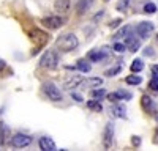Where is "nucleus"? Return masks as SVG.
I'll return each instance as SVG.
<instances>
[{
  "label": "nucleus",
  "instance_id": "f257e3e1",
  "mask_svg": "<svg viewBox=\"0 0 158 151\" xmlns=\"http://www.w3.org/2000/svg\"><path fill=\"white\" fill-rule=\"evenodd\" d=\"M56 44L62 52H71V50H74L79 46V40L74 33H65L57 38Z\"/></svg>",
  "mask_w": 158,
  "mask_h": 151
},
{
  "label": "nucleus",
  "instance_id": "f03ea898",
  "mask_svg": "<svg viewBox=\"0 0 158 151\" xmlns=\"http://www.w3.org/2000/svg\"><path fill=\"white\" fill-rule=\"evenodd\" d=\"M43 93L48 96L49 101H52V103H60V101L63 99L62 91L52 82H44L43 83Z\"/></svg>",
  "mask_w": 158,
  "mask_h": 151
},
{
  "label": "nucleus",
  "instance_id": "7ed1b4c3",
  "mask_svg": "<svg viewBox=\"0 0 158 151\" xmlns=\"http://www.w3.org/2000/svg\"><path fill=\"white\" fill-rule=\"evenodd\" d=\"M57 65H59V57L54 50H48L40 58V66L44 69H54V68H57Z\"/></svg>",
  "mask_w": 158,
  "mask_h": 151
},
{
  "label": "nucleus",
  "instance_id": "20e7f679",
  "mask_svg": "<svg viewBox=\"0 0 158 151\" xmlns=\"http://www.w3.org/2000/svg\"><path fill=\"white\" fill-rule=\"evenodd\" d=\"M10 143L15 148H25V146H29L32 143V137L27 135V134H16V135L11 137Z\"/></svg>",
  "mask_w": 158,
  "mask_h": 151
},
{
  "label": "nucleus",
  "instance_id": "39448f33",
  "mask_svg": "<svg viewBox=\"0 0 158 151\" xmlns=\"http://www.w3.org/2000/svg\"><path fill=\"white\" fill-rule=\"evenodd\" d=\"M153 29H155V25H153V22H149V21H144V22L138 24V27H136V33H138V35H139L141 38H149V36L152 35Z\"/></svg>",
  "mask_w": 158,
  "mask_h": 151
},
{
  "label": "nucleus",
  "instance_id": "423d86ee",
  "mask_svg": "<svg viewBox=\"0 0 158 151\" xmlns=\"http://www.w3.org/2000/svg\"><path fill=\"white\" fill-rule=\"evenodd\" d=\"M112 137H114V126L108 123L103 132V148L104 149H109L112 146Z\"/></svg>",
  "mask_w": 158,
  "mask_h": 151
},
{
  "label": "nucleus",
  "instance_id": "0eeeda50",
  "mask_svg": "<svg viewBox=\"0 0 158 151\" xmlns=\"http://www.w3.org/2000/svg\"><path fill=\"white\" fill-rule=\"evenodd\" d=\"M109 54V50L108 47H101V49H94V50H90V52L87 54V58L90 61H101L108 57Z\"/></svg>",
  "mask_w": 158,
  "mask_h": 151
},
{
  "label": "nucleus",
  "instance_id": "6e6552de",
  "mask_svg": "<svg viewBox=\"0 0 158 151\" xmlns=\"http://www.w3.org/2000/svg\"><path fill=\"white\" fill-rule=\"evenodd\" d=\"M41 22H43L44 27H48L51 30H57L63 25V19L60 16H49V17H44Z\"/></svg>",
  "mask_w": 158,
  "mask_h": 151
},
{
  "label": "nucleus",
  "instance_id": "1a4fd4ad",
  "mask_svg": "<svg viewBox=\"0 0 158 151\" xmlns=\"http://www.w3.org/2000/svg\"><path fill=\"white\" fill-rule=\"evenodd\" d=\"M38 145L43 151H57V145L51 137H41L38 140Z\"/></svg>",
  "mask_w": 158,
  "mask_h": 151
},
{
  "label": "nucleus",
  "instance_id": "9d476101",
  "mask_svg": "<svg viewBox=\"0 0 158 151\" xmlns=\"http://www.w3.org/2000/svg\"><path fill=\"white\" fill-rule=\"evenodd\" d=\"M30 35H32L30 38H32V40H33L38 46H41V44H44L46 41H49V35L44 33V32H41V30H33Z\"/></svg>",
  "mask_w": 158,
  "mask_h": 151
},
{
  "label": "nucleus",
  "instance_id": "9b49d317",
  "mask_svg": "<svg viewBox=\"0 0 158 151\" xmlns=\"http://www.w3.org/2000/svg\"><path fill=\"white\" fill-rule=\"evenodd\" d=\"M79 85L84 87V88H97V87L103 85V79H101V77H89V79H82Z\"/></svg>",
  "mask_w": 158,
  "mask_h": 151
},
{
  "label": "nucleus",
  "instance_id": "f8f14e48",
  "mask_svg": "<svg viewBox=\"0 0 158 151\" xmlns=\"http://www.w3.org/2000/svg\"><path fill=\"white\" fill-rule=\"evenodd\" d=\"M70 6H71L70 0H56V2H54V10L57 13H62V14L68 13L70 11Z\"/></svg>",
  "mask_w": 158,
  "mask_h": 151
},
{
  "label": "nucleus",
  "instance_id": "ddd939ff",
  "mask_svg": "<svg viewBox=\"0 0 158 151\" xmlns=\"http://www.w3.org/2000/svg\"><path fill=\"white\" fill-rule=\"evenodd\" d=\"M94 5V0H79L77 5H76V11L77 14H84L85 11L90 10V6Z\"/></svg>",
  "mask_w": 158,
  "mask_h": 151
},
{
  "label": "nucleus",
  "instance_id": "4468645a",
  "mask_svg": "<svg viewBox=\"0 0 158 151\" xmlns=\"http://www.w3.org/2000/svg\"><path fill=\"white\" fill-rule=\"evenodd\" d=\"M10 142V129L5 123H0V145Z\"/></svg>",
  "mask_w": 158,
  "mask_h": 151
},
{
  "label": "nucleus",
  "instance_id": "2eb2a0df",
  "mask_svg": "<svg viewBox=\"0 0 158 151\" xmlns=\"http://www.w3.org/2000/svg\"><path fill=\"white\" fill-rule=\"evenodd\" d=\"M127 47L131 50V52H136V50H139L141 47V41L138 40V38H133V36H127Z\"/></svg>",
  "mask_w": 158,
  "mask_h": 151
},
{
  "label": "nucleus",
  "instance_id": "dca6fc26",
  "mask_svg": "<svg viewBox=\"0 0 158 151\" xmlns=\"http://www.w3.org/2000/svg\"><path fill=\"white\" fill-rule=\"evenodd\" d=\"M81 80H82V77H79V76H74V77L68 79L67 82L63 83V88H65V90H74L76 87H79Z\"/></svg>",
  "mask_w": 158,
  "mask_h": 151
},
{
  "label": "nucleus",
  "instance_id": "f3484780",
  "mask_svg": "<svg viewBox=\"0 0 158 151\" xmlns=\"http://www.w3.org/2000/svg\"><path fill=\"white\" fill-rule=\"evenodd\" d=\"M141 104H142V109L146 110V112H152V110H153V101H152L149 96H142Z\"/></svg>",
  "mask_w": 158,
  "mask_h": 151
},
{
  "label": "nucleus",
  "instance_id": "a211bd4d",
  "mask_svg": "<svg viewBox=\"0 0 158 151\" xmlns=\"http://www.w3.org/2000/svg\"><path fill=\"white\" fill-rule=\"evenodd\" d=\"M87 107H89L90 110H94V112H103V106H101L100 101H97V99L87 101Z\"/></svg>",
  "mask_w": 158,
  "mask_h": 151
},
{
  "label": "nucleus",
  "instance_id": "6ab92c4d",
  "mask_svg": "<svg viewBox=\"0 0 158 151\" xmlns=\"http://www.w3.org/2000/svg\"><path fill=\"white\" fill-rule=\"evenodd\" d=\"M111 112H112V115L117 117V118H125V107L120 106V104H115Z\"/></svg>",
  "mask_w": 158,
  "mask_h": 151
},
{
  "label": "nucleus",
  "instance_id": "aec40b11",
  "mask_svg": "<svg viewBox=\"0 0 158 151\" xmlns=\"http://www.w3.org/2000/svg\"><path fill=\"white\" fill-rule=\"evenodd\" d=\"M104 96H106V91L103 90V88H95V90H92L90 91V98L92 99H97V101H100V99H103Z\"/></svg>",
  "mask_w": 158,
  "mask_h": 151
},
{
  "label": "nucleus",
  "instance_id": "412c9836",
  "mask_svg": "<svg viewBox=\"0 0 158 151\" xmlns=\"http://www.w3.org/2000/svg\"><path fill=\"white\" fill-rule=\"evenodd\" d=\"M76 68H77L79 71H81V72H90V69H92L90 63H89V61H85V60H77Z\"/></svg>",
  "mask_w": 158,
  "mask_h": 151
},
{
  "label": "nucleus",
  "instance_id": "4be33fe9",
  "mask_svg": "<svg viewBox=\"0 0 158 151\" xmlns=\"http://www.w3.org/2000/svg\"><path fill=\"white\" fill-rule=\"evenodd\" d=\"M130 69H131V72H141V71L144 69V63H142V60L136 58V60H135L133 63H131Z\"/></svg>",
  "mask_w": 158,
  "mask_h": 151
},
{
  "label": "nucleus",
  "instance_id": "5701e85b",
  "mask_svg": "<svg viewBox=\"0 0 158 151\" xmlns=\"http://www.w3.org/2000/svg\"><path fill=\"white\" fill-rule=\"evenodd\" d=\"M125 82L128 85H139L142 82V79L139 77V76H136V74H131V76H128V77L125 79Z\"/></svg>",
  "mask_w": 158,
  "mask_h": 151
},
{
  "label": "nucleus",
  "instance_id": "b1692460",
  "mask_svg": "<svg viewBox=\"0 0 158 151\" xmlns=\"http://www.w3.org/2000/svg\"><path fill=\"white\" fill-rule=\"evenodd\" d=\"M106 98H108L109 103H118V101L122 99V96H120V93H118V91H115V93H108Z\"/></svg>",
  "mask_w": 158,
  "mask_h": 151
},
{
  "label": "nucleus",
  "instance_id": "393cba45",
  "mask_svg": "<svg viewBox=\"0 0 158 151\" xmlns=\"http://www.w3.org/2000/svg\"><path fill=\"white\" fill-rule=\"evenodd\" d=\"M130 3H131V0H118L117 5H115V8H117L118 11H125V10L128 8Z\"/></svg>",
  "mask_w": 158,
  "mask_h": 151
},
{
  "label": "nucleus",
  "instance_id": "a878e982",
  "mask_svg": "<svg viewBox=\"0 0 158 151\" xmlns=\"http://www.w3.org/2000/svg\"><path fill=\"white\" fill-rule=\"evenodd\" d=\"M130 30H131V29L127 25V27H123L120 32H117L114 38H127V36H130Z\"/></svg>",
  "mask_w": 158,
  "mask_h": 151
},
{
  "label": "nucleus",
  "instance_id": "bb28decb",
  "mask_svg": "<svg viewBox=\"0 0 158 151\" xmlns=\"http://www.w3.org/2000/svg\"><path fill=\"white\" fill-rule=\"evenodd\" d=\"M155 11H156V6H155V3L149 2V3H146V5H144V13H149V14H152V13H155Z\"/></svg>",
  "mask_w": 158,
  "mask_h": 151
},
{
  "label": "nucleus",
  "instance_id": "cd10ccee",
  "mask_svg": "<svg viewBox=\"0 0 158 151\" xmlns=\"http://www.w3.org/2000/svg\"><path fill=\"white\" fill-rule=\"evenodd\" d=\"M125 49H127V46L122 44V43H115V44H114V50H115V52H118V54H122Z\"/></svg>",
  "mask_w": 158,
  "mask_h": 151
},
{
  "label": "nucleus",
  "instance_id": "c85d7f7f",
  "mask_svg": "<svg viewBox=\"0 0 158 151\" xmlns=\"http://www.w3.org/2000/svg\"><path fill=\"white\" fill-rule=\"evenodd\" d=\"M149 87H150V90H152V91L158 93V79H155V77H153V80H150Z\"/></svg>",
  "mask_w": 158,
  "mask_h": 151
},
{
  "label": "nucleus",
  "instance_id": "c756f323",
  "mask_svg": "<svg viewBox=\"0 0 158 151\" xmlns=\"http://www.w3.org/2000/svg\"><path fill=\"white\" fill-rule=\"evenodd\" d=\"M117 72H120V66H115L112 69H108L106 71V76H108V77H111V76H115Z\"/></svg>",
  "mask_w": 158,
  "mask_h": 151
},
{
  "label": "nucleus",
  "instance_id": "7c9ffc66",
  "mask_svg": "<svg viewBox=\"0 0 158 151\" xmlns=\"http://www.w3.org/2000/svg\"><path fill=\"white\" fill-rule=\"evenodd\" d=\"M131 143H133L135 146H139L141 145V138L138 135H133V138H131Z\"/></svg>",
  "mask_w": 158,
  "mask_h": 151
},
{
  "label": "nucleus",
  "instance_id": "2f4dec72",
  "mask_svg": "<svg viewBox=\"0 0 158 151\" xmlns=\"http://www.w3.org/2000/svg\"><path fill=\"white\" fill-rule=\"evenodd\" d=\"M118 24H120V19H115V21H112V22L109 24V27H112V29H115V27H117V25H118Z\"/></svg>",
  "mask_w": 158,
  "mask_h": 151
},
{
  "label": "nucleus",
  "instance_id": "473e14b6",
  "mask_svg": "<svg viewBox=\"0 0 158 151\" xmlns=\"http://www.w3.org/2000/svg\"><path fill=\"white\" fill-rule=\"evenodd\" d=\"M71 96H73V99H74V101H77V103H81V101H82V98L79 96V95H76V93H71Z\"/></svg>",
  "mask_w": 158,
  "mask_h": 151
},
{
  "label": "nucleus",
  "instance_id": "72a5a7b5",
  "mask_svg": "<svg viewBox=\"0 0 158 151\" xmlns=\"http://www.w3.org/2000/svg\"><path fill=\"white\" fill-rule=\"evenodd\" d=\"M150 49H152V47H146V50H144V54H146V55H153V52H152Z\"/></svg>",
  "mask_w": 158,
  "mask_h": 151
},
{
  "label": "nucleus",
  "instance_id": "f704fd0d",
  "mask_svg": "<svg viewBox=\"0 0 158 151\" xmlns=\"http://www.w3.org/2000/svg\"><path fill=\"white\" fill-rule=\"evenodd\" d=\"M3 68H5V61H3V60H0V71H2Z\"/></svg>",
  "mask_w": 158,
  "mask_h": 151
},
{
  "label": "nucleus",
  "instance_id": "c9c22d12",
  "mask_svg": "<svg viewBox=\"0 0 158 151\" xmlns=\"http://www.w3.org/2000/svg\"><path fill=\"white\" fill-rule=\"evenodd\" d=\"M152 71H153L155 74H158V65H155V66H152Z\"/></svg>",
  "mask_w": 158,
  "mask_h": 151
},
{
  "label": "nucleus",
  "instance_id": "e433bc0d",
  "mask_svg": "<svg viewBox=\"0 0 158 151\" xmlns=\"http://www.w3.org/2000/svg\"><path fill=\"white\" fill-rule=\"evenodd\" d=\"M103 2H109V0H103Z\"/></svg>",
  "mask_w": 158,
  "mask_h": 151
},
{
  "label": "nucleus",
  "instance_id": "4c0bfd02",
  "mask_svg": "<svg viewBox=\"0 0 158 151\" xmlns=\"http://www.w3.org/2000/svg\"><path fill=\"white\" fill-rule=\"evenodd\" d=\"M156 40H158V36H156Z\"/></svg>",
  "mask_w": 158,
  "mask_h": 151
}]
</instances>
